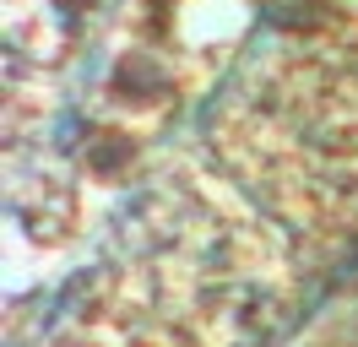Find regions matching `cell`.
Here are the masks:
<instances>
[{"label": "cell", "mask_w": 358, "mask_h": 347, "mask_svg": "<svg viewBox=\"0 0 358 347\" xmlns=\"http://www.w3.org/2000/svg\"><path fill=\"white\" fill-rule=\"evenodd\" d=\"M66 6H87V0H66Z\"/></svg>", "instance_id": "cell-1"}]
</instances>
